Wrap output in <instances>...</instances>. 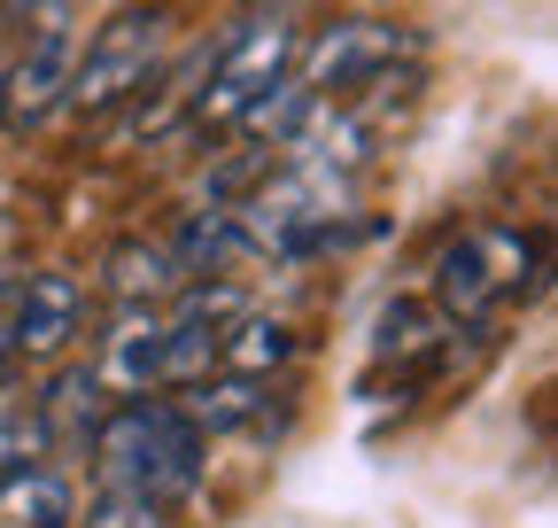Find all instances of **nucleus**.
<instances>
[{
    "label": "nucleus",
    "instance_id": "8",
    "mask_svg": "<svg viewBox=\"0 0 558 528\" xmlns=\"http://www.w3.org/2000/svg\"><path fill=\"white\" fill-rule=\"evenodd\" d=\"M163 335H171V319H156V311L148 319H124L109 335V350H101V365H94V381L148 396V381H163Z\"/></svg>",
    "mask_w": 558,
    "mask_h": 528
},
{
    "label": "nucleus",
    "instance_id": "9",
    "mask_svg": "<svg viewBox=\"0 0 558 528\" xmlns=\"http://www.w3.org/2000/svg\"><path fill=\"white\" fill-rule=\"evenodd\" d=\"M78 505H70V482L47 467H16L0 475V528H70Z\"/></svg>",
    "mask_w": 558,
    "mask_h": 528
},
{
    "label": "nucleus",
    "instance_id": "12",
    "mask_svg": "<svg viewBox=\"0 0 558 528\" xmlns=\"http://www.w3.org/2000/svg\"><path fill=\"white\" fill-rule=\"evenodd\" d=\"M94 420H101V381H94V365L62 373V381L39 396V435H54V443L94 435Z\"/></svg>",
    "mask_w": 558,
    "mask_h": 528
},
{
    "label": "nucleus",
    "instance_id": "10",
    "mask_svg": "<svg viewBox=\"0 0 558 528\" xmlns=\"http://www.w3.org/2000/svg\"><path fill=\"white\" fill-rule=\"evenodd\" d=\"M264 405H271V396H264V381L256 373H226V381H186V420L194 428H256L264 420Z\"/></svg>",
    "mask_w": 558,
    "mask_h": 528
},
{
    "label": "nucleus",
    "instance_id": "6",
    "mask_svg": "<svg viewBox=\"0 0 558 528\" xmlns=\"http://www.w3.org/2000/svg\"><path fill=\"white\" fill-rule=\"evenodd\" d=\"M70 62H78L70 24H39V32L16 47V62L0 71V124H9V132L47 124V117L62 109V94H70Z\"/></svg>",
    "mask_w": 558,
    "mask_h": 528
},
{
    "label": "nucleus",
    "instance_id": "13",
    "mask_svg": "<svg viewBox=\"0 0 558 528\" xmlns=\"http://www.w3.org/2000/svg\"><path fill=\"white\" fill-rule=\"evenodd\" d=\"M288 350H295V335L279 319H241V335H218V365H233V373H264Z\"/></svg>",
    "mask_w": 558,
    "mask_h": 528
},
{
    "label": "nucleus",
    "instance_id": "4",
    "mask_svg": "<svg viewBox=\"0 0 558 528\" xmlns=\"http://www.w3.org/2000/svg\"><path fill=\"white\" fill-rule=\"evenodd\" d=\"M295 62V24L288 16H256L233 32L226 55H209V86H194V117L209 124H241Z\"/></svg>",
    "mask_w": 558,
    "mask_h": 528
},
{
    "label": "nucleus",
    "instance_id": "14",
    "mask_svg": "<svg viewBox=\"0 0 558 528\" xmlns=\"http://www.w3.org/2000/svg\"><path fill=\"white\" fill-rule=\"evenodd\" d=\"M86 528H163V505L140 497V490H124V482H109V490L86 505Z\"/></svg>",
    "mask_w": 558,
    "mask_h": 528
},
{
    "label": "nucleus",
    "instance_id": "7",
    "mask_svg": "<svg viewBox=\"0 0 558 528\" xmlns=\"http://www.w3.org/2000/svg\"><path fill=\"white\" fill-rule=\"evenodd\" d=\"M78 326H86V288H78V273H32V280L16 288V350H24V358H54Z\"/></svg>",
    "mask_w": 558,
    "mask_h": 528
},
{
    "label": "nucleus",
    "instance_id": "5",
    "mask_svg": "<svg viewBox=\"0 0 558 528\" xmlns=\"http://www.w3.org/2000/svg\"><path fill=\"white\" fill-rule=\"evenodd\" d=\"M396 55H403V32H396V24L341 16L333 32H318V47H311V62H303L295 86H303L311 101H349V94H365V86H388Z\"/></svg>",
    "mask_w": 558,
    "mask_h": 528
},
{
    "label": "nucleus",
    "instance_id": "2",
    "mask_svg": "<svg viewBox=\"0 0 558 528\" xmlns=\"http://www.w3.org/2000/svg\"><path fill=\"white\" fill-rule=\"evenodd\" d=\"M163 55H171V9L163 0H132V9H117L86 39V55L70 62V94L62 101H78L86 117H109L117 101H132L163 71Z\"/></svg>",
    "mask_w": 558,
    "mask_h": 528
},
{
    "label": "nucleus",
    "instance_id": "3",
    "mask_svg": "<svg viewBox=\"0 0 558 528\" xmlns=\"http://www.w3.org/2000/svg\"><path fill=\"white\" fill-rule=\"evenodd\" d=\"M535 264H543V241L535 233H512V226H473L458 249H442L435 264V296L450 319H481V311H497L505 296H520L535 280Z\"/></svg>",
    "mask_w": 558,
    "mask_h": 528
},
{
    "label": "nucleus",
    "instance_id": "11",
    "mask_svg": "<svg viewBox=\"0 0 558 528\" xmlns=\"http://www.w3.org/2000/svg\"><path fill=\"white\" fill-rule=\"evenodd\" d=\"M109 288H117L124 303H148V296H171V288H186V273H179L171 241H124V249L109 256Z\"/></svg>",
    "mask_w": 558,
    "mask_h": 528
},
{
    "label": "nucleus",
    "instance_id": "1",
    "mask_svg": "<svg viewBox=\"0 0 558 528\" xmlns=\"http://www.w3.org/2000/svg\"><path fill=\"white\" fill-rule=\"evenodd\" d=\"M94 451H101V475L140 490V497H186L202 482V428L179 412V405H148V396H132V405L101 412L94 420Z\"/></svg>",
    "mask_w": 558,
    "mask_h": 528
},
{
    "label": "nucleus",
    "instance_id": "15",
    "mask_svg": "<svg viewBox=\"0 0 558 528\" xmlns=\"http://www.w3.org/2000/svg\"><path fill=\"white\" fill-rule=\"evenodd\" d=\"M16 358V288H0V365Z\"/></svg>",
    "mask_w": 558,
    "mask_h": 528
}]
</instances>
